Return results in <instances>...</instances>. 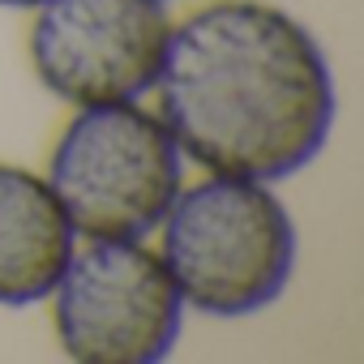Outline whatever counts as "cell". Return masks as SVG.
<instances>
[{
  "mask_svg": "<svg viewBox=\"0 0 364 364\" xmlns=\"http://www.w3.org/2000/svg\"><path fill=\"white\" fill-rule=\"evenodd\" d=\"M154 90L185 159L266 185L304 171L338 116L330 56L266 0H215L171 26Z\"/></svg>",
  "mask_w": 364,
  "mask_h": 364,
  "instance_id": "6da1fadb",
  "label": "cell"
},
{
  "mask_svg": "<svg viewBox=\"0 0 364 364\" xmlns=\"http://www.w3.org/2000/svg\"><path fill=\"white\" fill-rule=\"evenodd\" d=\"M77 236L48 176L0 163V309H26L52 296Z\"/></svg>",
  "mask_w": 364,
  "mask_h": 364,
  "instance_id": "8992f818",
  "label": "cell"
},
{
  "mask_svg": "<svg viewBox=\"0 0 364 364\" xmlns=\"http://www.w3.org/2000/svg\"><path fill=\"white\" fill-rule=\"evenodd\" d=\"M43 0H0V9H35Z\"/></svg>",
  "mask_w": 364,
  "mask_h": 364,
  "instance_id": "52a82bcc",
  "label": "cell"
},
{
  "mask_svg": "<svg viewBox=\"0 0 364 364\" xmlns=\"http://www.w3.org/2000/svg\"><path fill=\"white\" fill-rule=\"evenodd\" d=\"M296 223L266 180L206 176L180 185L159 223V257L202 317H253L270 309L296 274Z\"/></svg>",
  "mask_w": 364,
  "mask_h": 364,
  "instance_id": "7a4b0ae2",
  "label": "cell"
},
{
  "mask_svg": "<svg viewBox=\"0 0 364 364\" xmlns=\"http://www.w3.org/2000/svg\"><path fill=\"white\" fill-rule=\"evenodd\" d=\"M167 39L163 0H43L31 26V65L60 103H124L154 90Z\"/></svg>",
  "mask_w": 364,
  "mask_h": 364,
  "instance_id": "5b68a950",
  "label": "cell"
},
{
  "mask_svg": "<svg viewBox=\"0 0 364 364\" xmlns=\"http://www.w3.org/2000/svg\"><path fill=\"white\" fill-rule=\"evenodd\" d=\"M48 300L56 338L77 364H159L185 326V300L146 240L73 249Z\"/></svg>",
  "mask_w": 364,
  "mask_h": 364,
  "instance_id": "277c9868",
  "label": "cell"
},
{
  "mask_svg": "<svg viewBox=\"0 0 364 364\" xmlns=\"http://www.w3.org/2000/svg\"><path fill=\"white\" fill-rule=\"evenodd\" d=\"M48 185L82 240H146L185 185V154L163 116L124 103L73 107L56 137Z\"/></svg>",
  "mask_w": 364,
  "mask_h": 364,
  "instance_id": "3957f363",
  "label": "cell"
}]
</instances>
